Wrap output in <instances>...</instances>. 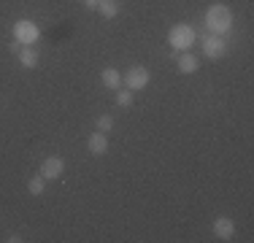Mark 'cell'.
<instances>
[{
    "label": "cell",
    "mask_w": 254,
    "mask_h": 243,
    "mask_svg": "<svg viewBox=\"0 0 254 243\" xmlns=\"http://www.w3.org/2000/svg\"><path fill=\"white\" fill-rule=\"evenodd\" d=\"M205 30H208L211 35H227L230 30H233V11L227 8L225 3H214L205 8Z\"/></svg>",
    "instance_id": "obj_1"
},
{
    "label": "cell",
    "mask_w": 254,
    "mask_h": 243,
    "mask_svg": "<svg viewBox=\"0 0 254 243\" xmlns=\"http://www.w3.org/2000/svg\"><path fill=\"white\" fill-rule=\"evenodd\" d=\"M197 41V33L192 24H173L171 33H168V44L173 52H190Z\"/></svg>",
    "instance_id": "obj_2"
},
{
    "label": "cell",
    "mask_w": 254,
    "mask_h": 243,
    "mask_svg": "<svg viewBox=\"0 0 254 243\" xmlns=\"http://www.w3.org/2000/svg\"><path fill=\"white\" fill-rule=\"evenodd\" d=\"M149 81H152V73H149V68H143V65H132V68L122 76V84L127 89H132V92L149 87Z\"/></svg>",
    "instance_id": "obj_3"
},
{
    "label": "cell",
    "mask_w": 254,
    "mask_h": 243,
    "mask_svg": "<svg viewBox=\"0 0 254 243\" xmlns=\"http://www.w3.org/2000/svg\"><path fill=\"white\" fill-rule=\"evenodd\" d=\"M38 38H41V30L35 22H30V19L14 22V41H19L22 46H33Z\"/></svg>",
    "instance_id": "obj_4"
},
{
    "label": "cell",
    "mask_w": 254,
    "mask_h": 243,
    "mask_svg": "<svg viewBox=\"0 0 254 243\" xmlns=\"http://www.w3.org/2000/svg\"><path fill=\"white\" fill-rule=\"evenodd\" d=\"M203 54L208 60H222L227 54V44H225V35H205L203 38Z\"/></svg>",
    "instance_id": "obj_5"
},
{
    "label": "cell",
    "mask_w": 254,
    "mask_h": 243,
    "mask_svg": "<svg viewBox=\"0 0 254 243\" xmlns=\"http://www.w3.org/2000/svg\"><path fill=\"white\" fill-rule=\"evenodd\" d=\"M63 173H65V160L63 157H46V160L41 162V176H44L46 181L60 179Z\"/></svg>",
    "instance_id": "obj_6"
},
{
    "label": "cell",
    "mask_w": 254,
    "mask_h": 243,
    "mask_svg": "<svg viewBox=\"0 0 254 243\" xmlns=\"http://www.w3.org/2000/svg\"><path fill=\"white\" fill-rule=\"evenodd\" d=\"M176 68H179V73H184V76H192V73L200 70V60H197L192 52H179Z\"/></svg>",
    "instance_id": "obj_7"
},
{
    "label": "cell",
    "mask_w": 254,
    "mask_h": 243,
    "mask_svg": "<svg viewBox=\"0 0 254 243\" xmlns=\"http://www.w3.org/2000/svg\"><path fill=\"white\" fill-rule=\"evenodd\" d=\"M87 149H89V154H95V157H103L108 151V132H100V130H95L92 135L87 138Z\"/></svg>",
    "instance_id": "obj_8"
},
{
    "label": "cell",
    "mask_w": 254,
    "mask_h": 243,
    "mask_svg": "<svg viewBox=\"0 0 254 243\" xmlns=\"http://www.w3.org/2000/svg\"><path fill=\"white\" fill-rule=\"evenodd\" d=\"M214 235L219 241H230L235 235V222L230 216H216V222H214Z\"/></svg>",
    "instance_id": "obj_9"
},
{
    "label": "cell",
    "mask_w": 254,
    "mask_h": 243,
    "mask_svg": "<svg viewBox=\"0 0 254 243\" xmlns=\"http://www.w3.org/2000/svg\"><path fill=\"white\" fill-rule=\"evenodd\" d=\"M100 78H103V87L114 89V92L122 87V73H119L117 68H106V70L100 73Z\"/></svg>",
    "instance_id": "obj_10"
},
{
    "label": "cell",
    "mask_w": 254,
    "mask_h": 243,
    "mask_svg": "<svg viewBox=\"0 0 254 243\" xmlns=\"http://www.w3.org/2000/svg\"><path fill=\"white\" fill-rule=\"evenodd\" d=\"M16 57H19L22 68H35V65H38V52H35L33 46H22V52L16 54Z\"/></svg>",
    "instance_id": "obj_11"
},
{
    "label": "cell",
    "mask_w": 254,
    "mask_h": 243,
    "mask_svg": "<svg viewBox=\"0 0 254 243\" xmlns=\"http://www.w3.org/2000/svg\"><path fill=\"white\" fill-rule=\"evenodd\" d=\"M98 11H100V16H106V19H114V16H119V3L117 0H100Z\"/></svg>",
    "instance_id": "obj_12"
},
{
    "label": "cell",
    "mask_w": 254,
    "mask_h": 243,
    "mask_svg": "<svg viewBox=\"0 0 254 243\" xmlns=\"http://www.w3.org/2000/svg\"><path fill=\"white\" fill-rule=\"evenodd\" d=\"M132 100H135V95H132V89H122V87H119L117 89V106L119 108H130L132 106Z\"/></svg>",
    "instance_id": "obj_13"
},
{
    "label": "cell",
    "mask_w": 254,
    "mask_h": 243,
    "mask_svg": "<svg viewBox=\"0 0 254 243\" xmlns=\"http://www.w3.org/2000/svg\"><path fill=\"white\" fill-rule=\"evenodd\" d=\"M27 189H30V194H35V197H38V194H44V189H46V179L44 176H33V179L27 181Z\"/></svg>",
    "instance_id": "obj_14"
},
{
    "label": "cell",
    "mask_w": 254,
    "mask_h": 243,
    "mask_svg": "<svg viewBox=\"0 0 254 243\" xmlns=\"http://www.w3.org/2000/svg\"><path fill=\"white\" fill-rule=\"evenodd\" d=\"M95 127H98L100 132H111L114 130V119L108 117V114H103V117H98V122H95Z\"/></svg>",
    "instance_id": "obj_15"
},
{
    "label": "cell",
    "mask_w": 254,
    "mask_h": 243,
    "mask_svg": "<svg viewBox=\"0 0 254 243\" xmlns=\"http://www.w3.org/2000/svg\"><path fill=\"white\" fill-rule=\"evenodd\" d=\"M8 49H11L14 54H19V52H22V44H19V41H11V44H8Z\"/></svg>",
    "instance_id": "obj_16"
},
{
    "label": "cell",
    "mask_w": 254,
    "mask_h": 243,
    "mask_svg": "<svg viewBox=\"0 0 254 243\" xmlns=\"http://www.w3.org/2000/svg\"><path fill=\"white\" fill-rule=\"evenodd\" d=\"M5 241H8V243H19V241H25V238H22L19 233H14V235H8V238H5Z\"/></svg>",
    "instance_id": "obj_17"
},
{
    "label": "cell",
    "mask_w": 254,
    "mask_h": 243,
    "mask_svg": "<svg viewBox=\"0 0 254 243\" xmlns=\"http://www.w3.org/2000/svg\"><path fill=\"white\" fill-rule=\"evenodd\" d=\"M98 3L100 0H84V5H87V8H95V11H98Z\"/></svg>",
    "instance_id": "obj_18"
}]
</instances>
